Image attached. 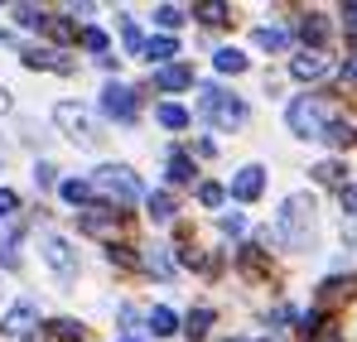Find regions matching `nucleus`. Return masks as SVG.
<instances>
[{
	"label": "nucleus",
	"instance_id": "nucleus-1",
	"mask_svg": "<svg viewBox=\"0 0 357 342\" xmlns=\"http://www.w3.org/2000/svg\"><path fill=\"white\" fill-rule=\"evenodd\" d=\"M309 236H314V198H309V193H295V198H285V208H280L275 241H285L290 251H299V246H309Z\"/></svg>",
	"mask_w": 357,
	"mask_h": 342
},
{
	"label": "nucleus",
	"instance_id": "nucleus-2",
	"mask_svg": "<svg viewBox=\"0 0 357 342\" xmlns=\"http://www.w3.org/2000/svg\"><path fill=\"white\" fill-rule=\"evenodd\" d=\"M328 116H333V97H295L285 121H290V130L299 140H319L328 130Z\"/></svg>",
	"mask_w": 357,
	"mask_h": 342
},
{
	"label": "nucleus",
	"instance_id": "nucleus-3",
	"mask_svg": "<svg viewBox=\"0 0 357 342\" xmlns=\"http://www.w3.org/2000/svg\"><path fill=\"white\" fill-rule=\"evenodd\" d=\"M92 193H107L116 208H130L140 198V183H135V173L126 169V164H102V169L92 173Z\"/></svg>",
	"mask_w": 357,
	"mask_h": 342
},
{
	"label": "nucleus",
	"instance_id": "nucleus-4",
	"mask_svg": "<svg viewBox=\"0 0 357 342\" xmlns=\"http://www.w3.org/2000/svg\"><path fill=\"white\" fill-rule=\"evenodd\" d=\"M198 111L208 116L213 125H222V130L246 125V102H237V97H222L218 87H203V92H198Z\"/></svg>",
	"mask_w": 357,
	"mask_h": 342
},
{
	"label": "nucleus",
	"instance_id": "nucleus-5",
	"mask_svg": "<svg viewBox=\"0 0 357 342\" xmlns=\"http://www.w3.org/2000/svg\"><path fill=\"white\" fill-rule=\"evenodd\" d=\"M54 121H59L73 140H82V145H92V140H97V121H92V111H87V107L59 102V107H54Z\"/></svg>",
	"mask_w": 357,
	"mask_h": 342
},
{
	"label": "nucleus",
	"instance_id": "nucleus-6",
	"mask_svg": "<svg viewBox=\"0 0 357 342\" xmlns=\"http://www.w3.org/2000/svg\"><path fill=\"white\" fill-rule=\"evenodd\" d=\"M102 111L112 116V121H135V92L121 87V82H107V92H102Z\"/></svg>",
	"mask_w": 357,
	"mask_h": 342
},
{
	"label": "nucleus",
	"instance_id": "nucleus-7",
	"mask_svg": "<svg viewBox=\"0 0 357 342\" xmlns=\"http://www.w3.org/2000/svg\"><path fill=\"white\" fill-rule=\"evenodd\" d=\"M34 328H39V313H34L29 304H15V309L5 313V323H0V333H5V338H15V342H24Z\"/></svg>",
	"mask_w": 357,
	"mask_h": 342
},
{
	"label": "nucleus",
	"instance_id": "nucleus-8",
	"mask_svg": "<svg viewBox=\"0 0 357 342\" xmlns=\"http://www.w3.org/2000/svg\"><path fill=\"white\" fill-rule=\"evenodd\" d=\"M261 188H266V169H261V164H246V169H237V178H232V198H237V203L261 198Z\"/></svg>",
	"mask_w": 357,
	"mask_h": 342
},
{
	"label": "nucleus",
	"instance_id": "nucleus-9",
	"mask_svg": "<svg viewBox=\"0 0 357 342\" xmlns=\"http://www.w3.org/2000/svg\"><path fill=\"white\" fill-rule=\"evenodd\" d=\"M328 68H333V63H328L324 54H314V49H304V54H299L295 63H290V72H295L299 82H314V77H324Z\"/></svg>",
	"mask_w": 357,
	"mask_h": 342
},
{
	"label": "nucleus",
	"instance_id": "nucleus-10",
	"mask_svg": "<svg viewBox=\"0 0 357 342\" xmlns=\"http://www.w3.org/2000/svg\"><path fill=\"white\" fill-rule=\"evenodd\" d=\"M44 261H49L59 275H68V270L77 265V256H73V246H68L63 236H49V241H44Z\"/></svg>",
	"mask_w": 357,
	"mask_h": 342
},
{
	"label": "nucleus",
	"instance_id": "nucleus-11",
	"mask_svg": "<svg viewBox=\"0 0 357 342\" xmlns=\"http://www.w3.org/2000/svg\"><path fill=\"white\" fill-rule=\"evenodd\" d=\"M155 87H165V92H183V87H193V72H188L183 63H165V68L155 72Z\"/></svg>",
	"mask_w": 357,
	"mask_h": 342
},
{
	"label": "nucleus",
	"instance_id": "nucleus-12",
	"mask_svg": "<svg viewBox=\"0 0 357 342\" xmlns=\"http://www.w3.org/2000/svg\"><path fill=\"white\" fill-rule=\"evenodd\" d=\"M299 39H304V44H314V54H324V39H328L324 15H304V20H299Z\"/></svg>",
	"mask_w": 357,
	"mask_h": 342
},
{
	"label": "nucleus",
	"instance_id": "nucleus-13",
	"mask_svg": "<svg viewBox=\"0 0 357 342\" xmlns=\"http://www.w3.org/2000/svg\"><path fill=\"white\" fill-rule=\"evenodd\" d=\"M82 231H92V236H112V231H116V212H112V208H92V212H82Z\"/></svg>",
	"mask_w": 357,
	"mask_h": 342
},
{
	"label": "nucleus",
	"instance_id": "nucleus-14",
	"mask_svg": "<svg viewBox=\"0 0 357 342\" xmlns=\"http://www.w3.org/2000/svg\"><path fill=\"white\" fill-rule=\"evenodd\" d=\"M319 140H328L333 150H353L357 145V125H348V121H328V130H324Z\"/></svg>",
	"mask_w": 357,
	"mask_h": 342
},
{
	"label": "nucleus",
	"instance_id": "nucleus-15",
	"mask_svg": "<svg viewBox=\"0 0 357 342\" xmlns=\"http://www.w3.org/2000/svg\"><path fill=\"white\" fill-rule=\"evenodd\" d=\"M24 68H59V72H73V63L54 49H24Z\"/></svg>",
	"mask_w": 357,
	"mask_h": 342
},
{
	"label": "nucleus",
	"instance_id": "nucleus-16",
	"mask_svg": "<svg viewBox=\"0 0 357 342\" xmlns=\"http://www.w3.org/2000/svg\"><path fill=\"white\" fill-rule=\"evenodd\" d=\"M251 39H256V49H271V54H280V49L290 44V29H280V24H261Z\"/></svg>",
	"mask_w": 357,
	"mask_h": 342
},
{
	"label": "nucleus",
	"instance_id": "nucleus-17",
	"mask_svg": "<svg viewBox=\"0 0 357 342\" xmlns=\"http://www.w3.org/2000/svg\"><path fill=\"white\" fill-rule=\"evenodd\" d=\"M314 178H319L324 188H348V164H338V160H324V164H314Z\"/></svg>",
	"mask_w": 357,
	"mask_h": 342
},
{
	"label": "nucleus",
	"instance_id": "nucleus-18",
	"mask_svg": "<svg viewBox=\"0 0 357 342\" xmlns=\"http://www.w3.org/2000/svg\"><path fill=\"white\" fill-rule=\"evenodd\" d=\"M155 121H160L165 130H183V125H188V111L174 107V102H165V107H155Z\"/></svg>",
	"mask_w": 357,
	"mask_h": 342
},
{
	"label": "nucleus",
	"instance_id": "nucleus-19",
	"mask_svg": "<svg viewBox=\"0 0 357 342\" xmlns=\"http://www.w3.org/2000/svg\"><path fill=\"white\" fill-rule=\"evenodd\" d=\"M140 54L150 58V63H169V58L178 54V44H174V39H165V34H160V39H150V44L140 49Z\"/></svg>",
	"mask_w": 357,
	"mask_h": 342
},
{
	"label": "nucleus",
	"instance_id": "nucleus-20",
	"mask_svg": "<svg viewBox=\"0 0 357 342\" xmlns=\"http://www.w3.org/2000/svg\"><path fill=\"white\" fill-rule=\"evenodd\" d=\"M145 208H150V217H155V222H169V217H174V198H169V193H150V198H145Z\"/></svg>",
	"mask_w": 357,
	"mask_h": 342
},
{
	"label": "nucleus",
	"instance_id": "nucleus-21",
	"mask_svg": "<svg viewBox=\"0 0 357 342\" xmlns=\"http://www.w3.org/2000/svg\"><path fill=\"white\" fill-rule=\"evenodd\" d=\"M174 328H178V318L169 309H150V333H155V338H169Z\"/></svg>",
	"mask_w": 357,
	"mask_h": 342
},
{
	"label": "nucleus",
	"instance_id": "nucleus-22",
	"mask_svg": "<svg viewBox=\"0 0 357 342\" xmlns=\"http://www.w3.org/2000/svg\"><path fill=\"white\" fill-rule=\"evenodd\" d=\"M208 323H213V309H198V313H188V323H183V333H188V342H203V333H208Z\"/></svg>",
	"mask_w": 357,
	"mask_h": 342
},
{
	"label": "nucleus",
	"instance_id": "nucleus-23",
	"mask_svg": "<svg viewBox=\"0 0 357 342\" xmlns=\"http://www.w3.org/2000/svg\"><path fill=\"white\" fill-rule=\"evenodd\" d=\"M39 29H49V39H59V44L77 39V29H73L68 20H59V15H44V24H39Z\"/></svg>",
	"mask_w": 357,
	"mask_h": 342
},
{
	"label": "nucleus",
	"instance_id": "nucleus-24",
	"mask_svg": "<svg viewBox=\"0 0 357 342\" xmlns=\"http://www.w3.org/2000/svg\"><path fill=\"white\" fill-rule=\"evenodd\" d=\"M218 72H246V58H241V49H218Z\"/></svg>",
	"mask_w": 357,
	"mask_h": 342
},
{
	"label": "nucleus",
	"instance_id": "nucleus-25",
	"mask_svg": "<svg viewBox=\"0 0 357 342\" xmlns=\"http://www.w3.org/2000/svg\"><path fill=\"white\" fill-rule=\"evenodd\" d=\"M169 178H174V183H188V178H193V160H188L183 150L169 155Z\"/></svg>",
	"mask_w": 357,
	"mask_h": 342
},
{
	"label": "nucleus",
	"instance_id": "nucleus-26",
	"mask_svg": "<svg viewBox=\"0 0 357 342\" xmlns=\"http://www.w3.org/2000/svg\"><path fill=\"white\" fill-rule=\"evenodd\" d=\"M59 193L68 198V203H87V198H92V183H82V178H68V183H59Z\"/></svg>",
	"mask_w": 357,
	"mask_h": 342
},
{
	"label": "nucleus",
	"instance_id": "nucleus-27",
	"mask_svg": "<svg viewBox=\"0 0 357 342\" xmlns=\"http://www.w3.org/2000/svg\"><path fill=\"white\" fill-rule=\"evenodd\" d=\"M193 15H198L203 24H222V20H227V5H222V0H208V5H198Z\"/></svg>",
	"mask_w": 357,
	"mask_h": 342
},
{
	"label": "nucleus",
	"instance_id": "nucleus-28",
	"mask_svg": "<svg viewBox=\"0 0 357 342\" xmlns=\"http://www.w3.org/2000/svg\"><path fill=\"white\" fill-rule=\"evenodd\" d=\"M49 333H54V342H77L82 328H77L73 318H54V323H49Z\"/></svg>",
	"mask_w": 357,
	"mask_h": 342
},
{
	"label": "nucleus",
	"instance_id": "nucleus-29",
	"mask_svg": "<svg viewBox=\"0 0 357 342\" xmlns=\"http://www.w3.org/2000/svg\"><path fill=\"white\" fill-rule=\"evenodd\" d=\"M155 24H160V29H178V24H183V10H178V5H160V10H155Z\"/></svg>",
	"mask_w": 357,
	"mask_h": 342
},
{
	"label": "nucleus",
	"instance_id": "nucleus-30",
	"mask_svg": "<svg viewBox=\"0 0 357 342\" xmlns=\"http://www.w3.org/2000/svg\"><path fill=\"white\" fill-rule=\"evenodd\" d=\"M121 39H126V49H130V54H140V49H145V39H140L135 20H126V15H121Z\"/></svg>",
	"mask_w": 357,
	"mask_h": 342
},
{
	"label": "nucleus",
	"instance_id": "nucleus-31",
	"mask_svg": "<svg viewBox=\"0 0 357 342\" xmlns=\"http://www.w3.org/2000/svg\"><path fill=\"white\" fill-rule=\"evenodd\" d=\"M222 198H227L222 183H203V188H198V203H203V208H222Z\"/></svg>",
	"mask_w": 357,
	"mask_h": 342
},
{
	"label": "nucleus",
	"instance_id": "nucleus-32",
	"mask_svg": "<svg viewBox=\"0 0 357 342\" xmlns=\"http://www.w3.org/2000/svg\"><path fill=\"white\" fill-rule=\"evenodd\" d=\"M140 265H145V270H155V275H174V261H169L165 251H155V256H145Z\"/></svg>",
	"mask_w": 357,
	"mask_h": 342
},
{
	"label": "nucleus",
	"instance_id": "nucleus-33",
	"mask_svg": "<svg viewBox=\"0 0 357 342\" xmlns=\"http://www.w3.org/2000/svg\"><path fill=\"white\" fill-rule=\"evenodd\" d=\"M15 15H20V24H29V29L44 24V10H34V5H15Z\"/></svg>",
	"mask_w": 357,
	"mask_h": 342
},
{
	"label": "nucleus",
	"instance_id": "nucleus-34",
	"mask_svg": "<svg viewBox=\"0 0 357 342\" xmlns=\"http://www.w3.org/2000/svg\"><path fill=\"white\" fill-rule=\"evenodd\" d=\"M319 323H324V309L304 313V318H299V333H304V338H314V333H319Z\"/></svg>",
	"mask_w": 357,
	"mask_h": 342
},
{
	"label": "nucleus",
	"instance_id": "nucleus-35",
	"mask_svg": "<svg viewBox=\"0 0 357 342\" xmlns=\"http://www.w3.org/2000/svg\"><path fill=\"white\" fill-rule=\"evenodd\" d=\"M112 261H116V265H130V270L140 265V256H135L130 246H112Z\"/></svg>",
	"mask_w": 357,
	"mask_h": 342
},
{
	"label": "nucleus",
	"instance_id": "nucleus-36",
	"mask_svg": "<svg viewBox=\"0 0 357 342\" xmlns=\"http://www.w3.org/2000/svg\"><path fill=\"white\" fill-rule=\"evenodd\" d=\"M82 44H87L92 54H102V49H107V34H102V29H82Z\"/></svg>",
	"mask_w": 357,
	"mask_h": 342
},
{
	"label": "nucleus",
	"instance_id": "nucleus-37",
	"mask_svg": "<svg viewBox=\"0 0 357 342\" xmlns=\"http://www.w3.org/2000/svg\"><path fill=\"white\" fill-rule=\"evenodd\" d=\"M54 164H39V169H34V183H39V188H54V183H59V178H54Z\"/></svg>",
	"mask_w": 357,
	"mask_h": 342
},
{
	"label": "nucleus",
	"instance_id": "nucleus-38",
	"mask_svg": "<svg viewBox=\"0 0 357 342\" xmlns=\"http://www.w3.org/2000/svg\"><path fill=\"white\" fill-rule=\"evenodd\" d=\"M15 208H20V198H15V193H10V188H0V217H10V212H15Z\"/></svg>",
	"mask_w": 357,
	"mask_h": 342
},
{
	"label": "nucleus",
	"instance_id": "nucleus-39",
	"mask_svg": "<svg viewBox=\"0 0 357 342\" xmlns=\"http://www.w3.org/2000/svg\"><path fill=\"white\" fill-rule=\"evenodd\" d=\"M222 231H232V236L246 231V217H241V212H227V217H222Z\"/></svg>",
	"mask_w": 357,
	"mask_h": 342
},
{
	"label": "nucleus",
	"instance_id": "nucleus-40",
	"mask_svg": "<svg viewBox=\"0 0 357 342\" xmlns=\"http://www.w3.org/2000/svg\"><path fill=\"white\" fill-rule=\"evenodd\" d=\"M343 24H348V34L357 39V0H353V5H343Z\"/></svg>",
	"mask_w": 357,
	"mask_h": 342
},
{
	"label": "nucleus",
	"instance_id": "nucleus-41",
	"mask_svg": "<svg viewBox=\"0 0 357 342\" xmlns=\"http://www.w3.org/2000/svg\"><path fill=\"white\" fill-rule=\"evenodd\" d=\"M343 212H357V188H343Z\"/></svg>",
	"mask_w": 357,
	"mask_h": 342
},
{
	"label": "nucleus",
	"instance_id": "nucleus-42",
	"mask_svg": "<svg viewBox=\"0 0 357 342\" xmlns=\"http://www.w3.org/2000/svg\"><path fill=\"white\" fill-rule=\"evenodd\" d=\"M338 77H343V82H357V58H348V63H343V72H338Z\"/></svg>",
	"mask_w": 357,
	"mask_h": 342
},
{
	"label": "nucleus",
	"instance_id": "nucleus-43",
	"mask_svg": "<svg viewBox=\"0 0 357 342\" xmlns=\"http://www.w3.org/2000/svg\"><path fill=\"white\" fill-rule=\"evenodd\" d=\"M10 111V92H5V87H0V116Z\"/></svg>",
	"mask_w": 357,
	"mask_h": 342
},
{
	"label": "nucleus",
	"instance_id": "nucleus-44",
	"mask_svg": "<svg viewBox=\"0 0 357 342\" xmlns=\"http://www.w3.org/2000/svg\"><path fill=\"white\" fill-rule=\"evenodd\" d=\"M121 342H135V338H121Z\"/></svg>",
	"mask_w": 357,
	"mask_h": 342
},
{
	"label": "nucleus",
	"instance_id": "nucleus-45",
	"mask_svg": "<svg viewBox=\"0 0 357 342\" xmlns=\"http://www.w3.org/2000/svg\"><path fill=\"white\" fill-rule=\"evenodd\" d=\"M232 342H237V338H232Z\"/></svg>",
	"mask_w": 357,
	"mask_h": 342
},
{
	"label": "nucleus",
	"instance_id": "nucleus-46",
	"mask_svg": "<svg viewBox=\"0 0 357 342\" xmlns=\"http://www.w3.org/2000/svg\"><path fill=\"white\" fill-rule=\"evenodd\" d=\"M266 342H271V338H266Z\"/></svg>",
	"mask_w": 357,
	"mask_h": 342
}]
</instances>
